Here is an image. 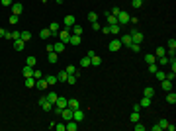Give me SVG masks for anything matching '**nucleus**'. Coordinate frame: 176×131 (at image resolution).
<instances>
[{
    "label": "nucleus",
    "mask_w": 176,
    "mask_h": 131,
    "mask_svg": "<svg viewBox=\"0 0 176 131\" xmlns=\"http://www.w3.org/2000/svg\"><path fill=\"white\" fill-rule=\"evenodd\" d=\"M78 63H80V67H90V57H82Z\"/></svg>",
    "instance_id": "nucleus-39"
},
{
    "label": "nucleus",
    "mask_w": 176,
    "mask_h": 131,
    "mask_svg": "<svg viewBox=\"0 0 176 131\" xmlns=\"http://www.w3.org/2000/svg\"><path fill=\"white\" fill-rule=\"evenodd\" d=\"M166 102H168V104H176V94L172 92V90L166 94Z\"/></svg>",
    "instance_id": "nucleus-30"
},
{
    "label": "nucleus",
    "mask_w": 176,
    "mask_h": 131,
    "mask_svg": "<svg viewBox=\"0 0 176 131\" xmlns=\"http://www.w3.org/2000/svg\"><path fill=\"white\" fill-rule=\"evenodd\" d=\"M49 30H51V35H53V33L57 35L59 30H61V24H59V22H51V24H49Z\"/></svg>",
    "instance_id": "nucleus-16"
},
{
    "label": "nucleus",
    "mask_w": 176,
    "mask_h": 131,
    "mask_svg": "<svg viewBox=\"0 0 176 131\" xmlns=\"http://www.w3.org/2000/svg\"><path fill=\"white\" fill-rule=\"evenodd\" d=\"M33 78H43V73L41 71H33Z\"/></svg>",
    "instance_id": "nucleus-54"
},
{
    "label": "nucleus",
    "mask_w": 176,
    "mask_h": 131,
    "mask_svg": "<svg viewBox=\"0 0 176 131\" xmlns=\"http://www.w3.org/2000/svg\"><path fill=\"white\" fill-rule=\"evenodd\" d=\"M57 59H59V55H57L55 51H51V53H47V61H49V63H57Z\"/></svg>",
    "instance_id": "nucleus-28"
},
{
    "label": "nucleus",
    "mask_w": 176,
    "mask_h": 131,
    "mask_svg": "<svg viewBox=\"0 0 176 131\" xmlns=\"http://www.w3.org/2000/svg\"><path fill=\"white\" fill-rule=\"evenodd\" d=\"M155 78H157V80H165L166 75L163 73V71H157V73H155Z\"/></svg>",
    "instance_id": "nucleus-43"
},
{
    "label": "nucleus",
    "mask_w": 176,
    "mask_h": 131,
    "mask_svg": "<svg viewBox=\"0 0 176 131\" xmlns=\"http://www.w3.org/2000/svg\"><path fill=\"white\" fill-rule=\"evenodd\" d=\"M77 75H69V78H67V82H69V84H77Z\"/></svg>",
    "instance_id": "nucleus-46"
},
{
    "label": "nucleus",
    "mask_w": 176,
    "mask_h": 131,
    "mask_svg": "<svg viewBox=\"0 0 176 131\" xmlns=\"http://www.w3.org/2000/svg\"><path fill=\"white\" fill-rule=\"evenodd\" d=\"M166 47H168V53H170V55H174V51H176V39H168Z\"/></svg>",
    "instance_id": "nucleus-21"
},
{
    "label": "nucleus",
    "mask_w": 176,
    "mask_h": 131,
    "mask_svg": "<svg viewBox=\"0 0 176 131\" xmlns=\"http://www.w3.org/2000/svg\"><path fill=\"white\" fill-rule=\"evenodd\" d=\"M133 127H135V131H145V125L141 123V121H135V123H133Z\"/></svg>",
    "instance_id": "nucleus-44"
},
{
    "label": "nucleus",
    "mask_w": 176,
    "mask_h": 131,
    "mask_svg": "<svg viewBox=\"0 0 176 131\" xmlns=\"http://www.w3.org/2000/svg\"><path fill=\"white\" fill-rule=\"evenodd\" d=\"M75 24H77L75 16H65V18H63V26H65V28H69V30H71Z\"/></svg>",
    "instance_id": "nucleus-7"
},
{
    "label": "nucleus",
    "mask_w": 176,
    "mask_h": 131,
    "mask_svg": "<svg viewBox=\"0 0 176 131\" xmlns=\"http://www.w3.org/2000/svg\"><path fill=\"white\" fill-rule=\"evenodd\" d=\"M120 41H121V45H125V47H129V45L133 43V41H131V35H129V33H123V35L120 37Z\"/></svg>",
    "instance_id": "nucleus-11"
},
{
    "label": "nucleus",
    "mask_w": 176,
    "mask_h": 131,
    "mask_svg": "<svg viewBox=\"0 0 176 131\" xmlns=\"http://www.w3.org/2000/svg\"><path fill=\"white\" fill-rule=\"evenodd\" d=\"M20 39H24V41L28 43V41L32 39V33H30V32H22V37H20Z\"/></svg>",
    "instance_id": "nucleus-41"
},
{
    "label": "nucleus",
    "mask_w": 176,
    "mask_h": 131,
    "mask_svg": "<svg viewBox=\"0 0 176 131\" xmlns=\"http://www.w3.org/2000/svg\"><path fill=\"white\" fill-rule=\"evenodd\" d=\"M12 2H14V0H2V4H4V6H12Z\"/></svg>",
    "instance_id": "nucleus-58"
},
{
    "label": "nucleus",
    "mask_w": 176,
    "mask_h": 131,
    "mask_svg": "<svg viewBox=\"0 0 176 131\" xmlns=\"http://www.w3.org/2000/svg\"><path fill=\"white\" fill-rule=\"evenodd\" d=\"M159 65H168V57H166V55L159 57Z\"/></svg>",
    "instance_id": "nucleus-49"
},
{
    "label": "nucleus",
    "mask_w": 176,
    "mask_h": 131,
    "mask_svg": "<svg viewBox=\"0 0 176 131\" xmlns=\"http://www.w3.org/2000/svg\"><path fill=\"white\" fill-rule=\"evenodd\" d=\"M80 41H82V39H80V35H73V33H71V37H69V41H67V43H71V45H80Z\"/></svg>",
    "instance_id": "nucleus-17"
},
{
    "label": "nucleus",
    "mask_w": 176,
    "mask_h": 131,
    "mask_svg": "<svg viewBox=\"0 0 176 131\" xmlns=\"http://www.w3.org/2000/svg\"><path fill=\"white\" fill-rule=\"evenodd\" d=\"M67 129H69V131H77L78 129V121L69 120V121H67Z\"/></svg>",
    "instance_id": "nucleus-19"
},
{
    "label": "nucleus",
    "mask_w": 176,
    "mask_h": 131,
    "mask_svg": "<svg viewBox=\"0 0 176 131\" xmlns=\"http://www.w3.org/2000/svg\"><path fill=\"white\" fill-rule=\"evenodd\" d=\"M163 55H166V49L165 47H157V55L155 57H163Z\"/></svg>",
    "instance_id": "nucleus-47"
},
{
    "label": "nucleus",
    "mask_w": 176,
    "mask_h": 131,
    "mask_svg": "<svg viewBox=\"0 0 176 131\" xmlns=\"http://www.w3.org/2000/svg\"><path fill=\"white\" fill-rule=\"evenodd\" d=\"M149 106H151V98L143 96V98H141V108H149Z\"/></svg>",
    "instance_id": "nucleus-37"
},
{
    "label": "nucleus",
    "mask_w": 176,
    "mask_h": 131,
    "mask_svg": "<svg viewBox=\"0 0 176 131\" xmlns=\"http://www.w3.org/2000/svg\"><path fill=\"white\" fill-rule=\"evenodd\" d=\"M176 129V125H172V123H168V125H166V131H174Z\"/></svg>",
    "instance_id": "nucleus-57"
},
{
    "label": "nucleus",
    "mask_w": 176,
    "mask_h": 131,
    "mask_svg": "<svg viewBox=\"0 0 176 131\" xmlns=\"http://www.w3.org/2000/svg\"><path fill=\"white\" fill-rule=\"evenodd\" d=\"M157 125H159L161 129H166V125H168V120H159V121H157Z\"/></svg>",
    "instance_id": "nucleus-45"
},
{
    "label": "nucleus",
    "mask_w": 176,
    "mask_h": 131,
    "mask_svg": "<svg viewBox=\"0 0 176 131\" xmlns=\"http://www.w3.org/2000/svg\"><path fill=\"white\" fill-rule=\"evenodd\" d=\"M16 2H18V0H16Z\"/></svg>",
    "instance_id": "nucleus-60"
},
{
    "label": "nucleus",
    "mask_w": 176,
    "mask_h": 131,
    "mask_svg": "<svg viewBox=\"0 0 176 131\" xmlns=\"http://www.w3.org/2000/svg\"><path fill=\"white\" fill-rule=\"evenodd\" d=\"M4 35H6V30H2V28H0V39H2Z\"/></svg>",
    "instance_id": "nucleus-59"
},
{
    "label": "nucleus",
    "mask_w": 176,
    "mask_h": 131,
    "mask_svg": "<svg viewBox=\"0 0 176 131\" xmlns=\"http://www.w3.org/2000/svg\"><path fill=\"white\" fill-rule=\"evenodd\" d=\"M10 33H12V39H14V41L22 37V32H10Z\"/></svg>",
    "instance_id": "nucleus-50"
},
{
    "label": "nucleus",
    "mask_w": 176,
    "mask_h": 131,
    "mask_svg": "<svg viewBox=\"0 0 176 131\" xmlns=\"http://www.w3.org/2000/svg\"><path fill=\"white\" fill-rule=\"evenodd\" d=\"M84 118H86V116H84V112H82L80 108H77L75 112H73V120H75V121H78V123H80V121L84 120Z\"/></svg>",
    "instance_id": "nucleus-6"
},
{
    "label": "nucleus",
    "mask_w": 176,
    "mask_h": 131,
    "mask_svg": "<svg viewBox=\"0 0 176 131\" xmlns=\"http://www.w3.org/2000/svg\"><path fill=\"white\" fill-rule=\"evenodd\" d=\"M120 8H118V6H114V8H112V10H110V14H112V16H118V14H120Z\"/></svg>",
    "instance_id": "nucleus-53"
},
{
    "label": "nucleus",
    "mask_w": 176,
    "mask_h": 131,
    "mask_svg": "<svg viewBox=\"0 0 176 131\" xmlns=\"http://www.w3.org/2000/svg\"><path fill=\"white\" fill-rule=\"evenodd\" d=\"M129 35H131V41L133 43H143V33L139 32V30H131V32H129Z\"/></svg>",
    "instance_id": "nucleus-2"
},
{
    "label": "nucleus",
    "mask_w": 176,
    "mask_h": 131,
    "mask_svg": "<svg viewBox=\"0 0 176 131\" xmlns=\"http://www.w3.org/2000/svg\"><path fill=\"white\" fill-rule=\"evenodd\" d=\"M71 33H73V35H82V26L75 24V26L71 28Z\"/></svg>",
    "instance_id": "nucleus-23"
},
{
    "label": "nucleus",
    "mask_w": 176,
    "mask_h": 131,
    "mask_svg": "<svg viewBox=\"0 0 176 131\" xmlns=\"http://www.w3.org/2000/svg\"><path fill=\"white\" fill-rule=\"evenodd\" d=\"M35 63H37V59H35L33 55H30V57L26 59V65H30V67H35Z\"/></svg>",
    "instance_id": "nucleus-35"
},
{
    "label": "nucleus",
    "mask_w": 176,
    "mask_h": 131,
    "mask_svg": "<svg viewBox=\"0 0 176 131\" xmlns=\"http://www.w3.org/2000/svg\"><path fill=\"white\" fill-rule=\"evenodd\" d=\"M129 121H131V123H135V121H141V118H139V112H131Z\"/></svg>",
    "instance_id": "nucleus-33"
},
{
    "label": "nucleus",
    "mask_w": 176,
    "mask_h": 131,
    "mask_svg": "<svg viewBox=\"0 0 176 131\" xmlns=\"http://www.w3.org/2000/svg\"><path fill=\"white\" fill-rule=\"evenodd\" d=\"M155 94H157V92H155V88H153V86H147V88L143 90V96H147V98H151V100L155 98Z\"/></svg>",
    "instance_id": "nucleus-15"
},
{
    "label": "nucleus",
    "mask_w": 176,
    "mask_h": 131,
    "mask_svg": "<svg viewBox=\"0 0 176 131\" xmlns=\"http://www.w3.org/2000/svg\"><path fill=\"white\" fill-rule=\"evenodd\" d=\"M57 98H59V94H57V92H47V100H49V102H51L53 106H55Z\"/></svg>",
    "instance_id": "nucleus-25"
},
{
    "label": "nucleus",
    "mask_w": 176,
    "mask_h": 131,
    "mask_svg": "<svg viewBox=\"0 0 176 131\" xmlns=\"http://www.w3.org/2000/svg\"><path fill=\"white\" fill-rule=\"evenodd\" d=\"M22 75H24V77H26V78H28V77H33V67L26 65V67H24V69H22Z\"/></svg>",
    "instance_id": "nucleus-18"
},
{
    "label": "nucleus",
    "mask_w": 176,
    "mask_h": 131,
    "mask_svg": "<svg viewBox=\"0 0 176 131\" xmlns=\"http://www.w3.org/2000/svg\"><path fill=\"white\" fill-rule=\"evenodd\" d=\"M45 80H47V84H49V86H53V84H57V82H59V80H57V77H53V75H47V77H45Z\"/></svg>",
    "instance_id": "nucleus-29"
},
{
    "label": "nucleus",
    "mask_w": 176,
    "mask_h": 131,
    "mask_svg": "<svg viewBox=\"0 0 176 131\" xmlns=\"http://www.w3.org/2000/svg\"><path fill=\"white\" fill-rule=\"evenodd\" d=\"M14 49H16V51H24V49H26V41H24V39H16V41H14Z\"/></svg>",
    "instance_id": "nucleus-13"
},
{
    "label": "nucleus",
    "mask_w": 176,
    "mask_h": 131,
    "mask_svg": "<svg viewBox=\"0 0 176 131\" xmlns=\"http://www.w3.org/2000/svg\"><path fill=\"white\" fill-rule=\"evenodd\" d=\"M104 16H106V22H108V26H112V24H118V18H116V16H112L110 12H106Z\"/></svg>",
    "instance_id": "nucleus-22"
},
{
    "label": "nucleus",
    "mask_w": 176,
    "mask_h": 131,
    "mask_svg": "<svg viewBox=\"0 0 176 131\" xmlns=\"http://www.w3.org/2000/svg\"><path fill=\"white\" fill-rule=\"evenodd\" d=\"M39 37H41V39H49V37H51V30H49V28L41 30V32H39Z\"/></svg>",
    "instance_id": "nucleus-26"
},
{
    "label": "nucleus",
    "mask_w": 176,
    "mask_h": 131,
    "mask_svg": "<svg viewBox=\"0 0 176 131\" xmlns=\"http://www.w3.org/2000/svg\"><path fill=\"white\" fill-rule=\"evenodd\" d=\"M26 86H28V88H35V78L28 77V78H26Z\"/></svg>",
    "instance_id": "nucleus-34"
},
{
    "label": "nucleus",
    "mask_w": 176,
    "mask_h": 131,
    "mask_svg": "<svg viewBox=\"0 0 176 131\" xmlns=\"http://www.w3.org/2000/svg\"><path fill=\"white\" fill-rule=\"evenodd\" d=\"M90 65H94V67H100V65H102V59H100L98 55H92V57H90Z\"/></svg>",
    "instance_id": "nucleus-24"
},
{
    "label": "nucleus",
    "mask_w": 176,
    "mask_h": 131,
    "mask_svg": "<svg viewBox=\"0 0 176 131\" xmlns=\"http://www.w3.org/2000/svg\"><path fill=\"white\" fill-rule=\"evenodd\" d=\"M88 22L92 24V22H98V14H96V12H88Z\"/></svg>",
    "instance_id": "nucleus-32"
},
{
    "label": "nucleus",
    "mask_w": 176,
    "mask_h": 131,
    "mask_svg": "<svg viewBox=\"0 0 176 131\" xmlns=\"http://www.w3.org/2000/svg\"><path fill=\"white\" fill-rule=\"evenodd\" d=\"M67 78H69V75H67V71H61V73L57 75V80H59V82H67Z\"/></svg>",
    "instance_id": "nucleus-31"
},
{
    "label": "nucleus",
    "mask_w": 176,
    "mask_h": 131,
    "mask_svg": "<svg viewBox=\"0 0 176 131\" xmlns=\"http://www.w3.org/2000/svg\"><path fill=\"white\" fill-rule=\"evenodd\" d=\"M157 71H159V69H157V65H155V63H151V65H149V73H151V75H155Z\"/></svg>",
    "instance_id": "nucleus-52"
},
{
    "label": "nucleus",
    "mask_w": 176,
    "mask_h": 131,
    "mask_svg": "<svg viewBox=\"0 0 176 131\" xmlns=\"http://www.w3.org/2000/svg\"><path fill=\"white\" fill-rule=\"evenodd\" d=\"M73 112H75V110H73V108H69V106H67V108L63 110V112H61V116H63V120H65V121L73 120Z\"/></svg>",
    "instance_id": "nucleus-9"
},
{
    "label": "nucleus",
    "mask_w": 176,
    "mask_h": 131,
    "mask_svg": "<svg viewBox=\"0 0 176 131\" xmlns=\"http://www.w3.org/2000/svg\"><path fill=\"white\" fill-rule=\"evenodd\" d=\"M108 32H110L112 35H118V33L121 32V26L120 24H112V26H108Z\"/></svg>",
    "instance_id": "nucleus-12"
},
{
    "label": "nucleus",
    "mask_w": 176,
    "mask_h": 131,
    "mask_svg": "<svg viewBox=\"0 0 176 131\" xmlns=\"http://www.w3.org/2000/svg\"><path fill=\"white\" fill-rule=\"evenodd\" d=\"M47 86H49V84H47V80H45V78H37V80H35V88H39V90H45Z\"/></svg>",
    "instance_id": "nucleus-14"
},
{
    "label": "nucleus",
    "mask_w": 176,
    "mask_h": 131,
    "mask_svg": "<svg viewBox=\"0 0 176 131\" xmlns=\"http://www.w3.org/2000/svg\"><path fill=\"white\" fill-rule=\"evenodd\" d=\"M53 129H57V131H67V121L65 123H55V127Z\"/></svg>",
    "instance_id": "nucleus-40"
},
{
    "label": "nucleus",
    "mask_w": 176,
    "mask_h": 131,
    "mask_svg": "<svg viewBox=\"0 0 176 131\" xmlns=\"http://www.w3.org/2000/svg\"><path fill=\"white\" fill-rule=\"evenodd\" d=\"M129 49H131L133 53H139V51H141V45H139V43H131V45H129Z\"/></svg>",
    "instance_id": "nucleus-42"
},
{
    "label": "nucleus",
    "mask_w": 176,
    "mask_h": 131,
    "mask_svg": "<svg viewBox=\"0 0 176 131\" xmlns=\"http://www.w3.org/2000/svg\"><path fill=\"white\" fill-rule=\"evenodd\" d=\"M18 20H20V16H16V14H12V16H10V24H14V26L18 24Z\"/></svg>",
    "instance_id": "nucleus-51"
},
{
    "label": "nucleus",
    "mask_w": 176,
    "mask_h": 131,
    "mask_svg": "<svg viewBox=\"0 0 176 131\" xmlns=\"http://www.w3.org/2000/svg\"><path fill=\"white\" fill-rule=\"evenodd\" d=\"M92 30H94V32H100L102 28H100V24H98V22H92Z\"/></svg>",
    "instance_id": "nucleus-55"
},
{
    "label": "nucleus",
    "mask_w": 176,
    "mask_h": 131,
    "mask_svg": "<svg viewBox=\"0 0 176 131\" xmlns=\"http://www.w3.org/2000/svg\"><path fill=\"white\" fill-rule=\"evenodd\" d=\"M133 112H139V114H141V104H135V106H133Z\"/></svg>",
    "instance_id": "nucleus-56"
},
{
    "label": "nucleus",
    "mask_w": 176,
    "mask_h": 131,
    "mask_svg": "<svg viewBox=\"0 0 176 131\" xmlns=\"http://www.w3.org/2000/svg\"><path fill=\"white\" fill-rule=\"evenodd\" d=\"M12 14H16V16H20V14H22L24 12V4L22 2H12Z\"/></svg>",
    "instance_id": "nucleus-5"
},
{
    "label": "nucleus",
    "mask_w": 176,
    "mask_h": 131,
    "mask_svg": "<svg viewBox=\"0 0 176 131\" xmlns=\"http://www.w3.org/2000/svg\"><path fill=\"white\" fill-rule=\"evenodd\" d=\"M65 71H67V75H77V77H78V71H77V67H73V65H71V67H67Z\"/></svg>",
    "instance_id": "nucleus-38"
},
{
    "label": "nucleus",
    "mask_w": 176,
    "mask_h": 131,
    "mask_svg": "<svg viewBox=\"0 0 176 131\" xmlns=\"http://www.w3.org/2000/svg\"><path fill=\"white\" fill-rule=\"evenodd\" d=\"M69 108L77 110V108H78V100H77V98H69Z\"/></svg>",
    "instance_id": "nucleus-36"
},
{
    "label": "nucleus",
    "mask_w": 176,
    "mask_h": 131,
    "mask_svg": "<svg viewBox=\"0 0 176 131\" xmlns=\"http://www.w3.org/2000/svg\"><path fill=\"white\" fill-rule=\"evenodd\" d=\"M108 49H110L112 53L120 51V49H121V41H120V39H114V41H110V45H108Z\"/></svg>",
    "instance_id": "nucleus-8"
},
{
    "label": "nucleus",
    "mask_w": 176,
    "mask_h": 131,
    "mask_svg": "<svg viewBox=\"0 0 176 131\" xmlns=\"http://www.w3.org/2000/svg\"><path fill=\"white\" fill-rule=\"evenodd\" d=\"M161 88H163L165 92H170V90H172V80H168V78L161 80Z\"/></svg>",
    "instance_id": "nucleus-10"
},
{
    "label": "nucleus",
    "mask_w": 176,
    "mask_h": 131,
    "mask_svg": "<svg viewBox=\"0 0 176 131\" xmlns=\"http://www.w3.org/2000/svg\"><path fill=\"white\" fill-rule=\"evenodd\" d=\"M39 106H41V108H43L45 112H51V110L55 108V106H53V104H51V102L47 100V96H41V98H39Z\"/></svg>",
    "instance_id": "nucleus-3"
},
{
    "label": "nucleus",
    "mask_w": 176,
    "mask_h": 131,
    "mask_svg": "<svg viewBox=\"0 0 176 131\" xmlns=\"http://www.w3.org/2000/svg\"><path fill=\"white\" fill-rule=\"evenodd\" d=\"M145 63H147V65H151V63H157V57H155L153 53H147V55H145Z\"/></svg>",
    "instance_id": "nucleus-27"
},
{
    "label": "nucleus",
    "mask_w": 176,
    "mask_h": 131,
    "mask_svg": "<svg viewBox=\"0 0 176 131\" xmlns=\"http://www.w3.org/2000/svg\"><path fill=\"white\" fill-rule=\"evenodd\" d=\"M57 35H59V39H61L63 43H67V41H69V37H71V30H69V28H63V30H59Z\"/></svg>",
    "instance_id": "nucleus-4"
},
{
    "label": "nucleus",
    "mask_w": 176,
    "mask_h": 131,
    "mask_svg": "<svg viewBox=\"0 0 176 131\" xmlns=\"http://www.w3.org/2000/svg\"><path fill=\"white\" fill-rule=\"evenodd\" d=\"M141 4H143V0H133V2H131V6L135 8V10H139V8H141Z\"/></svg>",
    "instance_id": "nucleus-48"
},
{
    "label": "nucleus",
    "mask_w": 176,
    "mask_h": 131,
    "mask_svg": "<svg viewBox=\"0 0 176 131\" xmlns=\"http://www.w3.org/2000/svg\"><path fill=\"white\" fill-rule=\"evenodd\" d=\"M53 51H55L57 55H61L63 51H65V43H63V41H59V43H55V45H53Z\"/></svg>",
    "instance_id": "nucleus-20"
},
{
    "label": "nucleus",
    "mask_w": 176,
    "mask_h": 131,
    "mask_svg": "<svg viewBox=\"0 0 176 131\" xmlns=\"http://www.w3.org/2000/svg\"><path fill=\"white\" fill-rule=\"evenodd\" d=\"M116 18H118V24H120L121 28H123L125 24H129V18H131V16H129V14H127V12H125V10H121L120 14L116 16Z\"/></svg>",
    "instance_id": "nucleus-1"
}]
</instances>
